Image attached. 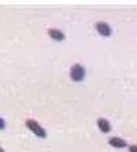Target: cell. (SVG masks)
Returning a JSON list of instances; mask_svg holds the SVG:
<instances>
[{"instance_id": "1", "label": "cell", "mask_w": 137, "mask_h": 152, "mask_svg": "<svg viewBox=\"0 0 137 152\" xmlns=\"http://www.w3.org/2000/svg\"><path fill=\"white\" fill-rule=\"evenodd\" d=\"M84 76H85V69L81 64H73L72 66V69H70V78H72V81L79 82V81L84 79Z\"/></svg>"}, {"instance_id": "2", "label": "cell", "mask_w": 137, "mask_h": 152, "mask_svg": "<svg viewBox=\"0 0 137 152\" xmlns=\"http://www.w3.org/2000/svg\"><path fill=\"white\" fill-rule=\"evenodd\" d=\"M26 126H28V128H29L35 135H38V137H41V138H44V137L47 135L43 126H40L38 123H37L35 120H32V119H28V120H26Z\"/></svg>"}, {"instance_id": "3", "label": "cell", "mask_w": 137, "mask_h": 152, "mask_svg": "<svg viewBox=\"0 0 137 152\" xmlns=\"http://www.w3.org/2000/svg\"><path fill=\"white\" fill-rule=\"evenodd\" d=\"M96 31L101 34V35H104V37H110V35H111L110 26H108L107 23H104V21H97V23H96Z\"/></svg>"}, {"instance_id": "4", "label": "cell", "mask_w": 137, "mask_h": 152, "mask_svg": "<svg viewBox=\"0 0 137 152\" xmlns=\"http://www.w3.org/2000/svg\"><path fill=\"white\" fill-rule=\"evenodd\" d=\"M108 143L113 146V148H119V149H122V148H127V143H125V140H122L120 137H111L110 140H108Z\"/></svg>"}, {"instance_id": "5", "label": "cell", "mask_w": 137, "mask_h": 152, "mask_svg": "<svg viewBox=\"0 0 137 152\" xmlns=\"http://www.w3.org/2000/svg\"><path fill=\"white\" fill-rule=\"evenodd\" d=\"M97 126H99V129H101L102 132L108 134L111 131V126H110V122L107 119H97Z\"/></svg>"}, {"instance_id": "6", "label": "cell", "mask_w": 137, "mask_h": 152, "mask_svg": "<svg viewBox=\"0 0 137 152\" xmlns=\"http://www.w3.org/2000/svg\"><path fill=\"white\" fill-rule=\"evenodd\" d=\"M49 35H51V38H53L55 41H63L66 38V35L59 29H49Z\"/></svg>"}, {"instance_id": "7", "label": "cell", "mask_w": 137, "mask_h": 152, "mask_svg": "<svg viewBox=\"0 0 137 152\" xmlns=\"http://www.w3.org/2000/svg\"><path fill=\"white\" fill-rule=\"evenodd\" d=\"M3 128H5V120L0 117V129H3Z\"/></svg>"}, {"instance_id": "8", "label": "cell", "mask_w": 137, "mask_h": 152, "mask_svg": "<svg viewBox=\"0 0 137 152\" xmlns=\"http://www.w3.org/2000/svg\"><path fill=\"white\" fill-rule=\"evenodd\" d=\"M130 151H131V152H136V146H131V148H130Z\"/></svg>"}, {"instance_id": "9", "label": "cell", "mask_w": 137, "mask_h": 152, "mask_svg": "<svg viewBox=\"0 0 137 152\" xmlns=\"http://www.w3.org/2000/svg\"><path fill=\"white\" fill-rule=\"evenodd\" d=\"M0 152H5V151H3V149H2V148H0Z\"/></svg>"}]
</instances>
